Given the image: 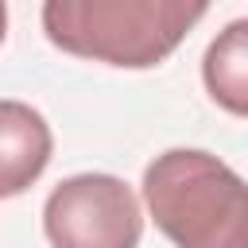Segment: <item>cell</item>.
Wrapping results in <instances>:
<instances>
[{
    "mask_svg": "<svg viewBox=\"0 0 248 248\" xmlns=\"http://www.w3.org/2000/svg\"><path fill=\"white\" fill-rule=\"evenodd\" d=\"M143 202L174 248H248V182L209 151L155 155L143 170Z\"/></svg>",
    "mask_w": 248,
    "mask_h": 248,
    "instance_id": "obj_1",
    "label": "cell"
},
{
    "mask_svg": "<svg viewBox=\"0 0 248 248\" xmlns=\"http://www.w3.org/2000/svg\"><path fill=\"white\" fill-rule=\"evenodd\" d=\"M205 8L209 0H43V31L74 58L143 70L163 62Z\"/></svg>",
    "mask_w": 248,
    "mask_h": 248,
    "instance_id": "obj_2",
    "label": "cell"
},
{
    "mask_svg": "<svg viewBox=\"0 0 248 248\" xmlns=\"http://www.w3.org/2000/svg\"><path fill=\"white\" fill-rule=\"evenodd\" d=\"M50 248H136L143 232L140 198L116 174H74L43 205Z\"/></svg>",
    "mask_w": 248,
    "mask_h": 248,
    "instance_id": "obj_3",
    "label": "cell"
},
{
    "mask_svg": "<svg viewBox=\"0 0 248 248\" xmlns=\"http://www.w3.org/2000/svg\"><path fill=\"white\" fill-rule=\"evenodd\" d=\"M54 136L27 101H0V198L23 194L50 163Z\"/></svg>",
    "mask_w": 248,
    "mask_h": 248,
    "instance_id": "obj_4",
    "label": "cell"
},
{
    "mask_svg": "<svg viewBox=\"0 0 248 248\" xmlns=\"http://www.w3.org/2000/svg\"><path fill=\"white\" fill-rule=\"evenodd\" d=\"M205 93L232 116H248V19H232L205 46L202 58Z\"/></svg>",
    "mask_w": 248,
    "mask_h": 248,
    "instance_id": "obj_5",
    "label": "cell"
},
{
    "mask_svg": "<svg viewBox=\"0 0 248 248\" xmlns=\"http://www.w3.org/2000/svg\"><path fill=\"white\" fill-rule=\"evenodd\" d=\"M8 35V0H0V43Z\"/></svg>",
    "mask_w": 248,
    "mask_h": 248,
    "instance_id": "obj_6",
    "label": "cell"
}]
</instances>
